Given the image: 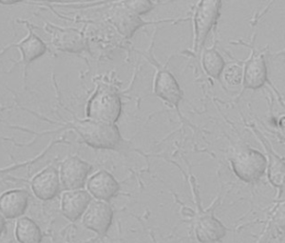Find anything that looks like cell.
Returning a JSON list of instances; mask_svg holds the SVG:
<instances>
[{
    "label": "cell",
    "instance_id": "1",
    "mask_svg": "<svg viewBox=\"0 0 285 243\" xmlns=\"http://www.w3.org/2000/svg\"><path fill=\"white\" fill-rule=\"evenodd\" d=\"M64 129H73L81 140L92 148L118 150L125 146V140L116 124L91 119H78L60 123Z\"/></svg>",
    "mask_w": 285,
    "mask_h": 243
},
{
    "label": "cell",
    "instance_id": "2",
    "mask_svg": "<svg viewBox=\"0 0 285 243\" xmlns=\"http://www.w3.org/2000/svg\"><path fill=\"white\" fill-rule=\"evenodd\" d=\"M258 19H256L255 24L252 25V37L251 42H244V41H237L234 44L244 45L248 47L251 50L250 56L245 61L243 66V82H242V92L246 90L257 91L263 88L267 82L269 81L268 78V69L266 64V55H268V48L266 46L262 49H257L255 46L256 30Z\"/></svg>",
    "mask_w": 285,
    "mask_h": 243
},
{
    "label": "cell",
    "instance_id": "3",
    "mask_svg": "<svg viewBox=\"0 0 285 243\" xmlns=\"http://www.w3.org/2000/svg\"><path fill=\"white\" fill-rule=\"evenodd\" d=\"M122 112V100L117 91L109 86H98L86 107L88 119L116 124Z\"/></svg>",
    "mask_w": 285,
    "mask_h": 243
},
{
    "label": "cell",
    "instance_id": "4",
    "mask_svg": "<svg viewBox=\"0 0 285 243\" xmlns=\"http://www.w3.org/2000/svg\"><path fill=\"white\" fill-rule=\"evenodd\" d=\"M222 1H200L193 15L192 52L199 54L205 49L206 41L217 25L222 9Z\"/></svg>",
    "mask_w": 285,
    "mask_h": 243
},
{
    "label": "cell",
    "instance_id": "5",
    "mask_svg": "<svg viewBox=\"0 0 285 243\" xmlns=\"http://www.w3.org/2000/svg\"><path fill=\"white\" fill-rule=\"evenodd\" d=\"M234 174L246 183L259 182L267 170V159L261 152L245 147L236 152L230 159Z\"/></svg>",
    "mask_w": 285,
    "mask_h": 243
},
{
    "label": "cell",
    "instance_id": "6",
    "mask_svg": "<svg viewBox=\"0 0 285 243\" xmlns=\"http://www.w3.org/2000/svg\"><path fill=\"white\" fill-rule=\"evenodd\" d=\"M24 24L26 25V28L28 30L27 35L23 39L15 42V43L9 44V45L6 46L3 49H1L0 50V57L12 48H15L20 51V55H21L20 59L13 63L9 72H11L15 66L22 64L23 65L24 84L26 86L27 76H28V69H29L30 64L33 61L37 60L38 58L42 57L47 52L48 47L46 45L45 42L34 32V30L32 29L31 25L29 22L25 21Z\"/></svg>",
    "mask_w": 285,
    "mask_h": 243
},
{
    "label": "cell",
    "instance_id": "7",
    "mask_svg": "<svg viewBox=\"0 0 285 243\" xmlns=\"http://www.w3.org/2000/svg\"><path fill=\"white\" fill-rule=\"evenodd\" d=\"M151 63L156 68L153 82L154 94L169 106H174L179 112V105L183 93L178 81L165 65L161 66L154 58Z\"/></svg>",
    "mask_w": 285,
    "mask_h": 243
},
{
    "label": "cell",
    "instance_id": "8",
    "mask_svg": "<svg viewBox=\"0 0 285 243\" xmlns=\"http://www.w3.org/2000/svg\"><path fill=\"white\" fill-rule=\"evenodd\" d=\"M92 166L77 156H69L61 162L59 177L65 191L83 189L89 180Z\"/></svg>",
    "mask_w": 285,
    "mask_h": 243
},
{
    "label": "cell",
    "instance_id": "9",
    "mask_svg": "<svg viewBox=\"0 0 285 243\" xmlns=\"http://www.w3.org/2000/svg\"><path fill=\"white\" fill-rule=\"evenodd\" d=\"M46 30L51 34L52 45L59 51L81 53L88 49V39L79 30L62 28L52 24H47Z\"/></svg>",
    "mask_w": 285,
    "mask_h": 243
},
{
    "label": "cell",
    "instance_id": "10",
    "mask_svg": "<svg viewBox=\"0 0 285 243\" xmlns=\"http://www.w3.org/2000/svg\"><path fill=\"white\" fill-rule=\"evenodd\" d=\"M113 221V209L109 202L92 200L82 217V224L99 238L106 236Z\"/></svg>",
    "mask_w": 285,
    "mask_h": 243
},
{
    "label": "cell",
    "instance_id": "11",
    "mask_svg": "<svg viewBox=\"0 0 285 243\" xmlns=\"http://www.w3.org/2000/svg\"><path fill=\"white\" fill-rule=\"evenodd\" d=\"M30 189L33 195L42 201H49L57 197L61 192L59 170L56 167L49 166L30 181Z\"/></svg>",
    "mask_w": 285,
    "mask_h": 243
},
{
    "label": "cell",
    "instance_id": "12",
    "mask_svg": "<svg viewBox=\"0 0 285 243\" xmlns=\"http://www.w3.org/2000/svg\"><path fill=\"white\" fill-rule=\"evenodd\" d=\"M107 20L117 31L126 38H131L137 30L151 23L145 21L140 15H136L122 3H117L107 12Z\"/></svg>",
    "mask_w": 285,
    "mask_h": 243
},
{
    "label": "cell",
    "instance_id": "13",
    "mask_svg": "<svg viewBox=\"0 0 285 243\" xmlns=\"http://www.w3.org/2000/svg\"><path fill=\"white\" fill-rule=\"evenodd\" d=\"M86 184L87 191L95 200L109 202L120 191V183L105 170L91 175Z\"/></svg>",
    "mask_w": 285,
    "mask_h": 243
},
{
    "label": "cell",
    "instance_id": "14",
    "mask_svg": "<svg viewBox=\"0 0 285 243\" xmlns=\"http://www.w3.org/2000/svg\"><path fill=\"white\" fill-rule=\"evenodd\" d=\"M226 233L227 229L214 216L213 210L202 213L196 219L195 236L200 243H219Z\"/></svg>",
    "mask_w": 285,
    "mask_h": 243
},
{
    "label": "cell",
    "instance_id": "15",
    "mask_svg": "<svg viewBox=\"0 0 285 243\" xmlns=\"http://www.w3.org/2000/svg\"><path fill=\"white\" fill-rule=\"evenodd\" d=\"M92 200L87 190L65 191L61 196V213L67 219L75 222L83 217Z\"/></svg>",
    "mask_w": 285,
    "mask_h": 243
},
{
    "label": "cell",
    "instance_id": "16",
    "mask_svg": "<svg viewBox=\"0 0 285 243\" xmlns=\"http://www.w3.org/2000/svg\"><path fill=\"white\" fill-rule=\"evenodd\" d=\"M30 194L25 189H11L0 195V214L5 219L24 217L29 206Z\"/></svg>",
    "mask_w": 285,
    "mask_h": 243
},
{
    "label": "cell",
    "instance_id": "17",
    "mask_svg": "<svg viewBox=\"0 0 285 243\" xmlns=\"http://www.w3.org/2000/svg\"><path fill=\"white\" fill-rule=\"evenodd\" d=\"M257 137L259 139L260 143L262 144L265 151H266V159H267V177L271 184L276 187L280 188L283 184L285 178V161L282 159L275 150L272 148L270 143L266 140L260 132H259L256 128H253Z\"/></svg>",
    "mask_w": 285,
    "mask_h": 243
},
{
    "label": "cell",
    "instance_id": "18",
    "mask_svg": "<svg viewBox=\"0 0 285 243\" xmlns=\"http://www.w3.org/2000/svg\"><path fill=\"white\" fill-rule=\"evenodd\" d=\"M15 238L18 243H42L43 232L32 219L21 217L15 222Z\"/></svg>",
    "mask_w": 285,
    "mask_h": 243
},
{
    "label": "cell",
    "instance_id": "19",
    "mask_svg": "<svg viewBox=\"0 0 285 243\" xmlns=\"http://www.w3.org/2000/svg\"><path fill=\"white\" fill-rule=\"evenodd\" d=\"M225 59L216 49V46L203 49L202 66L205 73L208 77L212 79H220L225 70Z\"/></svg>",
    "mask_w": 285,
    "mask_h": 243
},
{
    "label": "cell",
    "instance_id": "20",
    "mask_svg": "<svg viewBox=\"0 0 285 243\" xmlns=\"http://www.w3.org/2000/svg\"><path fill=\"white\" fill-rule=\"evenodd\" d=\"M221 77H223L227 86L238 88L243 82V66L239 63L226 64Z\"/></svg>",
    "mask_w": 285,
    "mask_h": 243
},
{
    "label": "cell",
    "instance_id": "21",
    "mask_svg": "<svg viewBox=\"0 0 285 243\" xmlns=\"http://www.w3.org/2000/svg\"><path fill=\"white\" fill-rule=\"evenodd\" d=\"M269 85L271 89L274 91V93L276 94V97L278 99V102L283 106V107L285 109V96L281 93L280 91L272 84L270 80L267 83ZM275 131L277 133V136L279 137L284 143H285V114L281 115L276 122V126H275Z\"/></svg>",
    "mask_w": 285,
    "mask_h": 243
},
{
    "label": "cell",
    "instance_id": "22",
    "mask_svg": "<svg viewBox=\"0 0 285 243\" xmlns=\"http://www.w3.org/2000/svg\"><path fill=\"white\" fill-rule=\"evenodd\" d=\"M61 141H55V142H52L43 151L40 152L38 155H36L35 157L31 158V159H29V160H26L24 162H21V163H15V164H12L10 166H7V167H0V175H4V174H8V173H11L13 171H15V170H18L22 167H30L31 165L35 164L37 161H39L44 155H45L47 152L49 151L50 147L52 146L53 145H55L56 143H60Z\"/></svg>",
    "mask_w": 285,
    "mask_h": 243
},
{
    "label": "cell",
    "instance_id": "23",
    "mask_svg": "<svg viewBox=\"0 0 285 243\" xmlns=\"http://www.w3.org/2000/svg\"><path fill=\"white\" fill-rule=\"evenodd\" d=\"M126 8L135 13L136 15H143L148 14L151 10L155 8L157 3L152 1H124L121 2Z\"/></svg>",
    "mask_w": 285,
    "mask_h": 243
},
{
    "label": "cell",
    "instance_id": "24",
    "mask_svg": "<svg viewBox=\"0 0 285 243\" xmlns=\"http://www.w3.org/2000/svg\"><path fill=\"white\" fill-rule=\"evenodd\" d=\"M272 222L280 232L285 233V201L280 202L272 214Z\"/></svg>",
    "mask_w": 285,
    "mask_h": 243
},
{
    "label": "cell",
    "instance_id": "25",
    "mask_svg": "<svg viewBox=\"0 0 285 243\" xmlns=\"http://www.w3.org/2000/svg\"><path fill=\"white\" fill-rule=\"evenodd\" d=\"M278 201H280V202H285V178L282 186L279 188Z\"/></svg>",
    "mask_w": 285,
    "mask_h": 243
},
{
    "label": "cell",
    "instance_id": "26",
    "mask_svg": "<svg viewBox=\"0 0 285 243\" xmlns=\"http://www.w3.org/2000/svg\"><path fill=\"white\" fill-rule=\"evenodd\" d=\"M6 220H7V219H5L3 218V216L0 214V238H1V236L3 235V233H4L5 230H6V226H7V222H6Z\"/></svg>",
    "mask_w": 285,
    "mask_h": 243
}]
</instances>
